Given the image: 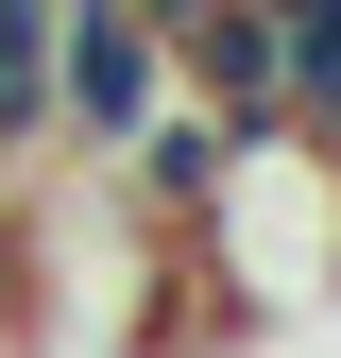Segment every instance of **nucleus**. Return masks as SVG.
<instances>
[{
	"instance_id": "f257e3e1",
	"label": "nucleus",
	"mask_w": 341,
	"mask_h": 358,
	"mask_svg": "<svg viewBox=\"0 0 341 358\" xmlns=\"http://www.w3.org/2000/svg\"><path fill=\"white\" fill-rule=\"evenodd\" d=\"M154 103H170V34L119 17V0H68V34H52V154H119Z\"/></svg>"
},
{
	"instance_id": "7ed1b4c3",
	"label": "nucleus",
	"mask_w": 341,
	"mask_h": 358,
	"mask_svg": "<svg viewBox=\"0 0 341 358\" xmlns=\"http://www.w3.org/2000/svg\"><path fill=\"white\" fill-rule=\"evenodd\" d=\"M119 17H154V34H188V17H205V0H119Z\"/></svg>"
},
{
	"instance_id": "20e7f679",
	"label": "nucleus",
	"mask_w": 341,
	"mask_h": 358,
	"mask_svg": "<svg viewBox=\"0 0 341 358\" xmlns=\"http://www.w3.org/2000/svg\"><path fill=\"white\" fill-rule=\"evenodd\" d=\"M17 171H34V154H0V222H17Z\"/></svg>"
},
{
	"instance_id": "f03ea898",
	"label": "nucleus",
	"mask_w": 341,
	"mask_h": 358,
	"mask_svg": "<svg viewBox=\"0 0 341 358\" xmlns=\"http://www.w3.org/2000/svg\"><path fill=\"white\" fill-rule=\"evenodd\" d=\"M52 34L68 0H0V154H52Z\"/></svg>"
}]
</instances>
